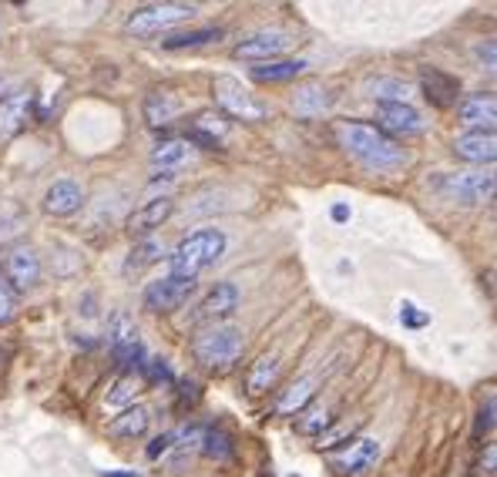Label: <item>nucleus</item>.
Returning a JSON list of instances; mask_svg holds the SVG:
<instances>
[{
  "mask_svg": "<svg viewBox=\"0 0 497 477\" xmlns=\"http://www.w3.org/2000/svg\"><path fill=\"white\" fill-rule=\"evenodd\" d=\"M306 71V61H265V65L253 67V78L259 84H283V81H293Z\"/></svg>",
  "mask_w": 497,
  "mask_h": 477,
  "instance_id": "nucleus-25",
  "label": "nucleus"
},
{
  "mask_svg": "<svg viewBox=\"0 0 497 477\" xmlns=\"http://www.w3.org/2000/svg\"><path fill=\"white\" fill-rule=\"evenodd\" d=\"M4 283L17 293V289H34L41 283V255L31 245H14L11 253L4 255Z\"/></svg>",
  "mask_w": 497,
  "mask_h": 477,
  "instance_id": "nucleus-10",
  "label": "nucleus"
},
{
  "mask_svg": "<svg viewBox=\"0 0 497 477\" xmlns=\"http://www.w3.org/2000/svg\"><path fill=\"white\" fill-rule=\"evenodd\" d=\"M313 397H316V380L313 377L296 380V383H289V387L283 390V397L276 400V413H283V417H296V413H303L310 407Z\"/></svg>",
  "mask_w": 497,
  "mask_h": 477,
  "instance_id": "nucleus-23",
  "label": "nucleus"
},
{
  "mask_svg": "<svg viewBox=\"0 0 497 477\" xmlns=\"http://www.w3.org/2000/svg\"><path fill=\"white\" fill-rule=\"evenodd\" d=\"M81 205H84V192L75 182H55L45 195V212L55 215V219L75 215V212H81Z\"/></svg>",
  "mask_w": 497,
  "mask_h": 477,
  "instance_id": "nucleus-21",
  "label": "nucleus"
},
{
  "mask_svg": "<svg viewBox=\"0 0 497 477\" xmlns=\"http://www.w3.org/2000/svg\"><path fill=\"white\" fill-rule=\"evenodd\" d=\"M279 377V356H259L253 366H249V377H245V390L253 393V397H259V393H265V390H273V383H276Z\"/></svg>",
  "mask_w": 497,
  "mask_h": 477,
  "instance_id": "nucleus-26",
  "label": "nucleus"
},
{
  "mask_svg": "<svg viewBox=\"0 0 497 477\" xmlns=\"http://www.w3.org/2000/svg\"><path fill=\"white\" fill-rule=\"evenodd\" d=\"M437 192L447 195V199L464 202V205H481V202L494 199V175H484V172H453V175H443L437 182Z\"/></svg>",
  "mask_w": 497,
  "mask_h": 477,
  "instance_id": "nucleus-7",
  "label": "nucleus"
},
{
  "mask_svg": "<svg viewBox=\"0 0 497 477\" xmlns=\"http://www.w3.org/2000/svg\"><path fill=\"white\" fill-rule=\"evenodd\" d=\"M453 155L471 162V165H491L497 158L494 132H464L453 138Z\"/></svg>",
  "mask_w": 497,
  "mask_h": 477,
  "instance_id": "nucleus-18",
  "label": "nucleus"
},
{
  "mask_svg": "<svg viewBox=\"0 0 497 477\" xmlns=\"http://www.w3.org/2000/svg\"><path fill=\"white\" fill-rule=\"evenodd\" d=\"M162 255H165V245L158 243V239H142V243H134V249L128 253L124 273H142V269L155 266Z\"/></svg>",
  "mask_w": 497,
  "mask_h": 477,
  "instance_id": "nucleus-29",
  "label": "nucleus"
},
{
  "mask_svg": "<svg viewBox=\"0 0 497 477\" xmlns=\"http://www.w3.org/2000/svg\"><path fill=\"white\" fill-rule=\"evenodd\" d=\"M346 215H350V212H346V205H336V209H333V219H336V223H343Z\"/></svg>",
  "mask_w": 497,
  "mask_h": 477,
  "instance_id": "nucleus-40",
  "label": "nucleus"
},
{
  "mask_svg": "<svg viewBox=\"0 0 497 477\" xmlns=\"http://www.w3.org/2000/svg\"><path fill=\"white\" fill-rule=\"evenodd\" d=\"M239 310V289L233 286V283H215V286L209 289V296L195 306V313H192V323L199 326V323H209V326H215L219 320H225V316H233V313Z\"/></svg>",
  "mask_w": 497,
  "mask_h": 477,
  "instance_id": "nucleus-13",
  "label": "nucleus"
},
{
  "mask_svg": "<svg viewBox=\"0 0 497 477\" xmlns=\"http://www.w3.org/2000/svg\"><path fill=\"white\" fill-rule=\"evenodd\" d=\"M222 27H195V31H182V34H168L162 47L165 51H185V47H202V45H212L222 37Z\"/></svg>",
  "mask_w": 497,
  "mask_h": 477,
  "instance_id": "nucleus-27",
  "label": "nucleus"
},
{
  "mask_svg": "<svg viewBox=\"0 0 497 477\" xmlns=\"http://www.w3.org/2000/svg\"><path fill=\"white\" fill-rule=\"evenodd\" d=\"M494 457H497L494 444H487L484 457H481V464H477V474H494Z\"/></svg>",
  "mask_w": 497,
  "mask_h": 477,
  "instance_id": "nucleus-39",
  "label": "nucleus"
},
{
  "mask_svg": "<svg viewBox=\"0 0 497 477\" xmlns=\"http://www.w3.org/2000/svg\"><path fill=\"white\" fill-rule=\"evenodd\" d=\"M17 316V293L0 279V326Z\"/></svg>",
  "mask_w": 497,
  "mask_h": 477,
  "instance_id": "nucleus-35",
  "label": "nucleus"
},
{
  "mask_svg": "<svg viewBox=\"0 0 497 477\" xmlns=\"http://www.w3.org/2000/svg\"><path fill=\"white\" fill-rule=\"evenodd\" d=\"M172 212H175V202L168 199V195H162V199H152V202H144L142 209H134L132 215H128L124 229H128V235H132V239H142V235L162 229V223H165Z\"/></svg>",
  "mask_w": 497,
  "mask_h": 477,
  "instance_id": "nucleus-17",
  "label": "nucleus"
},
{
  "mask_svg": "<svg viewBox=\"0 0 497 477\" xmlns=\"http://www.w3.org/2000/svg\"><path fill=\"white\" fill-rule=\"evenodd\" d=\"M142 393V380L134 377V373H124L114 387H111L108 393V407H128V403H134V397Z\"/></svg>",
  "mask_w": 497,
  "mask_h": 477,
  "instance_id": "nucleus-33",
  "label": "nucleus"
},
{
  "mask_svg": "<svg viewBox=\"0 0 497 477\" xmlns=\"http://www.w3.org/2000/svg\"><path fill=\"white\" fill-rule=\"evenodd\" d=\"M0 94H4V81H0Z\"/></svg>",
  "mask_w": 497,
  "mask_h": 477,
  "instance_id": "nucleus-42",
  "label": "nucleus"
},
{
  "mask_svg": "<svg viewBox=\"0 0 497 477\" xmlns=\"http://www.w3.org/2000/svg\"><path fill=\"white\" fill-rule=\"evenodd\" d=\"M420 91L433 108H453L461 101V81L441 67H420Z\"/></svg>",
  "mask_w": 497,
  "mask_h": 477,
  "instance_id": "nucleus-14",
  "label": "nucleus"
},
{
  "mask_svg": "<svg viewBox=\"0 0 497 477\" xmlns=\"http://www.w3.org/2000/svg\"><path fill=\"white\" fill-rule=\"evenodd\" d=\"M144 366V373H148V380H155V383H172V370L165 366V360H148Z\"/></svg>",
  "mask_w": 497,
  "mask_h": 477,
  "instance_id": "nucleus-37",
  "label": "nucleus"
},
{
  "mask_svg": "<svg viewBox=\"0 0 497 477\" xmlns=\"http://www.w3.org/2000/svg\"><path fill=\"white\" fill-rule=\"evenodd\" d=\"M376 122L383 134H420L423 114L413 104H376Z\"/></svg>",
  "mask_w": 497,
  "mask_h": 477,
  "instance_id": "nucleus-16",
  "label": "nucleus"
},
{
  "mask_svg": "<svg viewBox=\"0 0 497 477\" xmlns=\"http://www.w3.org/2000/svg\"><path fill=\"white\" fill-rule=\"evenodd\" d=\"M289 477H299V474H289Z\"/></svg>",
  "mask_w": 497,
  "mask_h": 477,
  "instance_id": "nucleus-43",
  "label": "nucleus"
},
{
  "mask_svg": "<svg viewBox=\"0 0 497 477\" xmlns=\"http://www.w3.org/2000/svg\"><path fill=\"white\" fill-rule=\"evenodd\" d=\"M243 330H235V326H225V323H215L209 330H202L195 340H192V353L199 360L202 366H209L212 373H225V370H233L239 363V356H243Z\"/></svg>",
  "mask_w": 497,
  "mask_h": 477,
  "instance_id": "nucleus-3",
  "label": "nucleus"
},
{
  "mask_svg": "<svg viewBox=\"0 0 497 477\" xmlns=\"http://www.w3.org/2000/svg\"><path fill=\"white\" fill-rule=\"evenodd\" d=\"M457 114H461V124H467L471 132H494V122H497L494 94H491V91L467 94V98L457 101Z\"/></svg>",
  "mask_w": 497,
  "mask_h": 477,
  "instance_id": "nucleus-15",
  "label": "nucleus"
},
{
  "mask_svg": "<svg viewBox=\"0 0 497 477\" xmlns=\"http://www.w3.org/2000/svg\"><path fill=\"white\" fill-rule=\"evenodd\" d=\"M148 423H152V411L138 403V407H128V411L118 413V417L108 423V433L114 441H134V437H142V433L148 431Z\"/></svg>",
  "mask_w": 497,
  "mask_h": 477,
  "instance_id": "nucleus-22",
  "label": "nucleus"
},
{
  "mask_svg": "<svg viewBox=\"0 0 497 477\" xmlns=\"http://www.w3.org/2000/svg\"><path fill=\"white\" fill-rule=\"evenodd\" d=\"M172 444H175V433H162V437H155V441H152V447H148V461L165 457L168 451H172Z\"/></svg>",
  "mask_w": 497,
  "mask_h": 477,
  "instance_id": "nucleus-38",
  "label": "nucleus"
},
{
  "mask_svg": "<svg viewBox=\"0 0 497 477\" xmlns=\"http://www.w3.org/2000/svg\"><path fill=\"white\" fill-rule=\"evenodd\" d=\"M491 431H494V397H487V403L477 411V423H474V441L477 444H481Z\"/></svg>",
  "mask_w": 497,
  "mask_h": 477,
  "instance_id": "nucleus-34",
  "label": "nucleus"
},
{
  "mask_svg": "<svg viewBox=\"0 0 497 477\" xmlns=\"http://www.w3.org/2000/svg\"><path fill=\"white\" fill-rule=\"evenodd\" d=\"M333 101H336V94H333L330 84L313 81V84L296 88V94H293V112H296L299 118H320V114H326L333 108Z\"/></svg>",
  "mask_w": 497,
  "mask_h": 477,
  "instance_id": "nucleus-20",
  "label": "nucleus"
},
{
  "mask_svg": "<svg viewBox=\"0 0 497 477\" xmlns=\"http://www.w3.org/2000/svg\"><path fill=\"white\" fill-rule=\"evenodd\" d=\"M212 94H215L222 114H229L235 122H263L265 118V104L249 88H243V81L222 75V78L212 81Z\"/></svg>",
  "mask_w": 497,
  "mask_h": 477,
  "instance_id": "nucleus-5",
  "label": "nucleus"
},
{
  "mask_svg": "<svg viewBox=\"0 0 497 477\" xmlns=\"http://www.w3.org/2000/svg\"><path fill=\"white\" fill-rule=\"evenodd\" d=\"M370 98H376V104H410V84L400 78H376L370 81Z\"/></svg>",
  "mask_w": 497,
  "mask_h": 477,
  "instance_id": "nucleus-28",
  "label": "nucleus"
},
{
  "mask_svg": "<svg viewBox=\"0 0 497 477\" xmlns=\"http://www.w3.org/2000/svg\"><path fill=\"white\" fill-rule=\"evenodd\" d=\"M380 457V441L376 437H353L343 451H333L330 454V471L336 477H356L370 471Z\"/></svg>",
  "mask_w": 497,
  "mask_h": 477,
  "instance_id": "nucleus-8",
  "label": "nucleus"
},
{
  "mask_svg": "<svg viewBox=\"0 0 497 477\" xmlns=\"http://www.w3.org/2000/svg\"><path fill=\"white\" fill-rule=\"evenodd\" d=\"M104 477H138V474H104Z\"/></svg>",
  "mask_w": 497,
  "mask_h": 477,
  "instance_id": "nucleus-41",
  "label": "nucleus"
},
{
  "mask_svg": "<svg viewBox=\"0 0 497 477\" xmlns=\"http://www.w3.org/2000/svg\"><path fill=\"white\" fill-rule=\"evenodd\" d=\"M195 4H178V0H165V4H144L138 11L128 14V31L138 37H158L162 31L175 27V24L195 17Z\"/></svg>",
  "mask_w": 497,
  "mask_h": 477,
  "instance_id": "nucleus-4",
  "label": "nucleus"
},
{
  "mask_svg": "<svg viewBox=\"0 0 497 477\" xmlns=\"http://www.w3.org/2000/svg\"><path fill=\"white\" fill-rule=\"evenodd\" d=\"M336 142L346 155H353L360 165L370 172H393V168L407 165V152L397 144V138L383 134L376 124L366 122H340L333 128Z\"/></svg>",
  "mask_w": 497,
  "mask_h": 477,
  "instance_id": "nucleus-1",
  "label": "nucleus"
},
{
  "mask_svg": "<svg viewBox=\"0 0 497 477\" xmlns=\"http://www.w3.org/2000/svg\"><path fill=\"white\" fill-rule=\"evenodd\" d=\"M31 112H34L31 91H14L7 98H0V144L14 142L27 128Z\"/></svg>",
  "mask_w": 497,
  "mask_h": 477,
  "instance_id": "nucleus-12",
  "label": "nucleus"
},
{
  "mask_svg": "<svg viewBox=\"0 0 497 477\" xmlns=\"http://www.w3.org/2000/svg\"><path fill=\"white\" fill-rule=\"evenodd\" d=\"M229 134V122H225V114L219 112H202L195 114V122H192V142L199 144H209V148H219V142Z\"/></svg>",
  "mask_w": 497,
  "mask_h": 477,
  "instance_id": "nucleus-24",
  "label": "nucleus"
},
{
  "mask_svg": "<svg viewBox=\"0 0 497 477\" xmlns=\"http://www.w3.org/2000/svg\"><path fill=\"white\" fill-rule=\"evenodd\" d=\"M192 293H195V279H182V276L155 279V283H148V289H144V310L175 313Z\"/></svg>",
  "mask_w": 497,
  "mask_h": 477,
  "instance_id": "nucleus-11",
  "label": "nucleus"
},
{
  "mask_svg": "<svg viewBox=\"0 0 497 477\" xmlns=\"http://www.w3.org/2000/svg\"><path fill=\"white\" fill-rule=\"evenodd\" d=\"M293 45H296V41H293L289 31H283V27H265V31H255L249 34L245 41H239V45H235V57L253 61V65H265V61H279Z\"/></svg>",
  "mask_w": 497,
  "mask_h": 477,
  "instance_id": "nucleus-6",
  "label": "nucleus"
},
{
  "mask_svg": "<svg viewBox=\"0 0 497 477\" xmlns=\"http://www.w3.org/2000/svg\"><path fill=\"white\" fill-rule=\"evenodd\" d=\"M188 155H192V142H178V138H172V142H162L152 148V165L178 168L182 162H188Z\"/></svg>",
  "mask_w": 497,
  "mask_h": 477,
  "instance_id": "nucleus-30",
  "label": "nucleus"
},
{
  "mask_svg": "<svg viewBox=\"0 0 497 477\" xmlns=\"http://www.w3.org/2000/svg\"><path fill=\"white\" fill-rule=\"evenodd\" d=\"M400 323L417 330V326H427V323H431V316H427V313H417V306H413V303H403V306H400Z\"/></svg>",
  "mask_w": 497,
  "mask_h": 477,
  "instance_id": "nucleus-36",
  "label": "nucleus"
},
{
  "mask_svg": "<svg viewBox=\"0 0 497 477\" xmlns=\"http://www.w3.org/2000/svg\"><path fill=\"white\" fill-rule=\"evenodd\" d=\"M296 417H299V421H296V431L306 433V437H313V433H323L333 423L330 411H326L323 403H313V407H306V411L296 413Z\"/></svg>",
  "mask_w": 497,
  "mask_h": 477,
  "instance_id": "nucleus-32",
  "label": "nucleus"
},
{
  "mask_svg": "<svg viewBox=\"0 0 497 477\" xmlns=\"http://www.w3.org/2000/svg\"><path fill=\"white\" fill-rule=\"evenodd\" d=\"M202 454L215 457V461H229V457H235L233 433L222 431V427H205V437H202Z\"/></svg>",
  "mask_w": 497,
  "mask_h": 477,
  "instance_id": "nucleus-31",
  "label": "nucleus"
},
{
  "mask_svg": "<svg viewBox=\"0 0 497 477\" xmlns=\"http://www.w3.org/2000/svg\"><path fill=\"white\" fill-rule=\"evenodd\" d=\"M225 249V235L219 229H202V233L185 235L168 255V276L195 279L205 266H212Z\"/></svg>",
  "mask_w": 497,
  "mask_h": 477,
  "instance_id": "nucleus-2",
  "label": "nucleus"
},
{
  "mask_svg": "<svg viewBox=\"0 0 497 477\" xmlns=\"http://www.w3.org/2000/svg\"><path fill=\"white\" fill-rule=\"evenodd\" d=\"M108 350L122 366H132V363L142 366L144 350H142V340H138V326H134V320L128 316V313H114V316H111Z\"/></svg>",
  "mask_w": 497,
  "mask_h": 477,
  "instance_id": "nucleus-9",
  "label": "nucleus"
},
{
  "mask_svg": "<svg viewBox=\"0 0 497 477\" xmlns=\"http://www.w3.org/2000/svg\"><path fill=\"white\" fill-rule=\"evenodd\" d=\"M142 114L144 122L152 124V128H168V124L178 122V114H182V101L165 88H155L144 94V104H142Z\"/></svg>",
  "mask_w": 497,
  "mask_h": 477,
  "instance_id": "nucleus-19",
  "label": "nucleus"
}]
</instances>
